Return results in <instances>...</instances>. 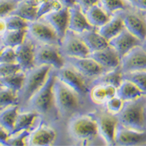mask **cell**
<instances>
[{"mask_svg": "<svg viewBox=\"0 0 146 146\" xmlns=\"http://www.w3.org/2000/svg\"><path fill=\"white\" fill-rule=\"evenodd\" d=\"M56 79V69L52 68L45 84L31 97L25 107L20 110H34L40 116H46L50 113L53 107L56 108L54 100V83Z\"/></svg>", "mask_w": 146, "mask_h": 146, "instance_id": "obj_1", "label": "cell"}, {"mask_svg": "<svg viewBox=\"0 0 146 146\" xmlns=\"http://www.w3.org/2000/svg\"><path fill=\"white\" fill-rule=\"evenodd\" d=\"M116 117L119 123L123 126L138 131H145L146 96L124 101L123 108Z\"/></svg>", "mask_w": 146, "mask_h": 146, "instance_id": "obj_2", "label": "cell"}, {"mask_svg": "<svg viewBox=\"0 0 146 146\" xmlns=\"http://www.w3.org/2000/svg\"><path fill=\"white\" fill-rule=\"evenodd\" d=\"M52 68L49 65H39L26 71L24 84L18 93L20 109L25 107L31 97L45 84Z\"/></svg>", "mask_w": 146, "mask_h": 146, "instance_id": "obj_3", "label": "cell"}, {"mask_svg": "<svg viewBox=\"0 0 146 146\" xmlns=\"http://www.w3.org/2000/svg\"><path fill=\"white\" fill-rule=\"evenodd\" d=\"M70 137L77 141H92L98 135V126L92 113H74L67 124Z\"/></svg>", "mask_w": 146, "mask_h": 146, "instance_id": "obj_4", "label": "cell"}, {"mask_svg": "<svg viewBox=\"0 0 146 146\" xmlns=\"http://www.w3.org/2000/svg\"><path fill=\"white\" fill-rule=\"evenodd\" d=\"M81 96L56 77L54 100L56 110L63 117L73 115L81 106Z\"/></svg>", "mask_w": 146, "mask_h": 146, "instance_id": "obj_5", "label": "cell"}, {"mask_svg": "<svg viewBox=\"0 0 146 146\" xmlns=\"http://www.w3.org/2000/svg\"><path fill=\"white\" fill-rule=\"evenodd\" d=\"M56 77L63 83L74 90L81 97L88 95L90 90V81L77 72L71 65H66L56 70Z\"/></svg>", "mask_w": 146, "mask_h": 146, "instance_id": "obj_6", "label": "cell"}, {"mask_svg": "<svg viewBox=\"0 0 146 146\" xmlns=\"http://www.w3.org/2000/svg\"><path fill=\"white\" fill-rule=\"evenodd\" d=\"M98 126V135L107 145H116L115 137L116 127L119 124L116 115L112 114L104 109L92 113Z\"/></svg>", "mask_w": 146, "mask_h": 146, "instance_id": "obj_7", "label": "cell"}, {"mask_svg": "<svg viewBox=\"0 0 146 146\" xmlns=\"http://www.w3.org/2000/svg\"><path fill=\"white\" fill-rule=\"evenodd\" d=\"M34 64L35 66L49 65L58 70L66 65V61L59 51V45L37 44Z\"/></svg>", "mask_w": 146, "mask_h": 146, "instance_id": "obj_8", "label": "cell"}, {"mask_svg": "<svg viewBox=\"0 0 146 146\" xmlns=\"http://www.w3.org/2000/svg\"><path fill=\"white\" fill-rule=\"evenodd\" d=\"M28 34L37 44H60V38L54 28L45 21L43 18H40L28 23Z\"/></svg>", "mask_w": 146, "mask_h": 146, "instance_id": "obj_9", "label": "cell"}, {"mask_svg": "<svg viewBox=\"0 0 146 146\" xmlns=\"http://www.w3.org/2000/svg\"><path fill=\"white\" fill-rule=\"evenodd\" d=\"M59 51L63 57L84 58L90 55V51L78 34L68 30L60 41Z\"/></svg>", "mask_w": 146, "mask_h": 146, "instance_id": "obj_10", "label": "cell"}, {"mask_svg": "<svg viewBox=\"0 0 146 146\" xmlns=\"http://www.w3.org/2000/svg\"><path fill=\"white\" fill-rule=\"evenodd\" d=\"M64 58L67 64L74 68L77 72L87 78L90 82L107 71L90 56L84 58L64 57Z\"/></svg>", "mask_w": 146, "mask_h": 146, "instance_id": "obj_11", "label": "cell"}, {"mask_svg": "<svg viewBox=\"0 0 146 146\" xmlns=\"http://www.w3.org/2000/svg\"><path fill=\"white\" fill-rule=\"evenodd\" d=\"M57 132L56 129L47 124L42 119L30 131L27 140V145L45 146L50 145L56 141Z\"/></svg>", "mask_w": 146, "mask_h": 146, "instance_id": "obj_12", "label": "cell"}, {"mask_svg": "<svg viewBox=\"0 0 146 146\" xmlns=\"http://www.w3.org/2000/svg\"><path fill=\"white\" fill-rule=\"evenodd\" d=\"M37 43L27 34L25 39L20 45L15 48L17 63L24 72L35 66L34 57Z\"/></svg>", "mask_w": 146, "mask_h": 146, "instance_id": "obj_13", "label": "cell"}, {"mask_svg": "<svg viewBox=\"0 0 146 146\" xmlns=\"http://www.w3.org/2000/svg\"><path fill=\"white\" fill-rule=\"evenodd\" d=\"M120 68L123 73L146 71V50L141 45L133 48L121 58Z\"/></svg>", "mask_w": 146, "mask_h": 146, "instance_id": "obj_14", "label": "cell"}, {"mask_svg": "<svg viewBox=\"0 0 146 146\" xmlns=\"http://www.w3.org/2000/svg\"><path fill=\"white\" fill-rule=\"evenodd\" d=\"M124 27L133 35L143 42L146 39V20L145 14L141 16L135 12L129 11L127 9L120 11Z\"/></svg>", "mask_w": 146, "mask_h": 146, "instance_id": "obj_15", "label": "cell"}, {"mask_svg": "<svg viewBox=\"0 0 146 146\" xmlns=\"http://www.w3.org/2000/svg\"><path fill=\"white\" fill-rule=\"evenodd\" d=\"M116 145H137L146 142V130H138L123 126L120 123L116 127Z\"/></svg>", "mask_w": 146, "mask_h": 146, "instance_id": "obj_16", "label": "cell"}, {"mask_svg": "<svg viewBox=\"0 0 146 146\" xmlns=\"http://www.w3.org/2000/svg\"><path fill=\"white\" fill-rule=\"evenodd\" d=\"M109 43L122 58L133 48L141 45L142 41L124 28L118 35L109 40Z\"/></svg>", "mask_w": 146, "mask_h": 146, "instance_id": "obj_17", "label": "cell"}, {"mask_svg": "<svg viewBox=\"0 0 146 146\" xmlns=\"http://www.w3.org/2000/svg\"><path fill=\"white\" fill-rule=\"evenodd\" d=\"M69 17V8L63 6L61 9L49 13L42 18L53 27L61 40L68 31Z\"/></svg>", "mask_w": 146, "mask_h": 146, "instance_id": "obj_18", "label": "cell"}, {"mask_svg": "<svg viewBox=\"0 0 146 146\" xmlns=\"http://www.w3.org/2000/svg\"><path fill=\"white\" fill-rule=\"evenodd\" d=\"M89 56L95 59L107 71L116 68L120 65L121 57L111 45H109L102 50L91 53Z\"/></svg>", "mask_w": 146, "mask_h": 146, "instance_id": "obj_19", "label": "cell"}, {"mask_svg": "<svg viewBox=\"0 0 146 146\" xmlns=\"http://www.w3.org/2000/svg\"><path fill=\"white\" fill-rule=\"evenodd\" d=\"M69 13L70 17L68 30L80 34L84 31L95 28L89 23L85 13L77 4L69 8Z\"/></svg>", "mask_w": 146, "mask_h": 146, "instance_id": "obj_20", "label": "cell"}, {"mask_svg": "<svg viewBox=\"0 0 146 146\" xmlns=\"http://www.w3.org/2000/svg\"><path fill=\"white\" fill-rule=\"evenodd\" d=\"M117 88L112 85L96 84L91 86L88 96L91 101L96 105H104L107 100L116 96Z\"/></svg>", "mask_w": 146, "mask_h": 146, "instance_id": "obj_21", "label": "cell"}, {"mask_svg": "<svg viewBox=\"0 0 146 146\" xmlns=\"http://www.w3.org/2000/svg\"><path fill=\"white\" fill-rule=\"evenodd\" d=\"M91 53L99 51L110 45L109 40L100 34L97 28H92L79 34Z\"/></svg>", "mask_w": 146, "mask_h": 146, "instance_id": "obj_22", "label": "cell"}, {"mask_svg": "<svg viewBox=\"0 0 146 146\" xmlns=\"http://www.w3.org/2000/svg\"><path fill=\"white\" fill-rule=\"evenodd\" d=\"M125 28L123 17L120 12L116 13L110 18V20L104 25L98 28V31L101 35L108 40L118 35Z\"/></svg>", "mask_w": 146, "mask_h": 146, "instance_id": "obj_23", "label": "cell"}, {"mask_svg": "<svg viewBox=\"0 0 146 146\" xmlns=\"http://www.w3.org/2000/svg\"><path fill=\"white\" fill-rule=\"evenodd\" d=\"M40 117L41 116L34 110H20L13 130L10 134L22 131H31L37 124Z\"/></svg>", "mask_w": 146, "mask_h": 146, "instance_id": "obj_24", "label": "cell"}, {"mask_svg": "<svg viewBox=\"0 0 146 146\" xmlns=\"http://www.w3.org/2000/svg\"><path fill=\"white\" fill-rule=\"evenodd\" d=\"M11 14L17 15L28 22L38 20V3L36 0H20Z\"/></svg>", "mask_w": 146, "mask_h": 146, "instance_id": "obj_25", "label": "cell"}, {"mask_svg": "<svg viewBox=\"0 0 146 146\" xmlns=\"http://www.w3.org/2000/svg\"><path fill=\"white\" fill-rule=\"evenodd\" d=\"M85 15L93 27L97 29L106 24L112 17L101 4H97L88 9L85 12Z\"/></svg>", "mask_w": 146, "mask_h": 146, "instance_id": "obj_26", "label": "cell"}, {"mask_svg": "<svg viewBox=\"0 0 146 146\" xmlns=\"http://www.w3.org/2000/svg\"><path fill=\"white\" fill-rule=\"evenodd\" d=\"M20 106L17 104L9 105L0 109V126L10 134L14 128Z\"/></svg>", "mask_w": 146, "mask_h": 146, "instance_id": "obj_27", "label": "cell"}, {"mask_svg": "<svg viewBox=\"0 0 146 146\" xmlns=\"http://www.w3.org/2000/svg\"><path fill=\"white\" fill-rule=\"evenodd\" d=\"M123 72L121 70L120 65L119 67L108 70L98 76L97 78L92 80L90 82V86L96 84L112 85L115 87L118 88L123 81Z\"/></svg>", "mask_w": 146, "mask_h": 146, "instance_id": "obj_28", "label": "cell"}, {"mask_svg": "<svg viewBox=\"0 0 146 146\" xmlns=\"http://www.w3.org/2000/svg\"><path fill=\"white\" fill-rule=\"evenodd\" d=\"M116 95L124 101H129L139 98L142 96H145V94L132 82L124 79L120 86L117 88Z\"/></svg>", "mask_w": 146, "mask_h": 146, "instance_id": "obj_29", "label": "cell"}, {"mask_svg": "<svg viewBox=\"0 0 146 146\" xmlns=\"http://www.w3.org/2000/svg\"><path fill=\"white\" fill-rule=\"evenodd\" d=\"M25 79V72L23 70L0 78V83L4 86L13 90L17 93L20 92Z\"/></svg>", "mask_w": 146, "mask_h": 146, "instance_id": "obj_30", "label": "cell"}, {"mask_svg": "<svg viewBox=\"0 0 146 146\" xmlns=\"http://www.w3.org/2000/svg\"><path fill=\"white\" fill-rule=\"evenodd\" d=\"M28 34L27 29L18 31H6L0 37V41L6 47L16 48L24 40Z\"/></svg>", "mask_w": 146, "mask_h": 146, "instance_id": "obj_31", "label": "cell"}, {"mask_svg": "<svg viewBox=\"0 0 146 146\" xmlns=\"http://www.w3.org/2000/svg\"><path fill=\"white\" fill-rule=\"evenodd\" d=\"M13 104L19 105L18 93L1 85L0 86V108H3Z\"/></svg>", "mask_w": 146, "mask_h": 146, "instance_id": "obj_32", "label": "cell"}, {"mask_svg": "<svg viewBox=\"0 0 146 146\" xmlns=\"http://www.w3.org/2000/svg\"><path fill=\"white\" fill-rule=\"evenodd\" d=\"M123 78L132 82L146 95V71H135L123 73Z\"/></svg>", "mask_w": 146, "mask_h": 146, "instance_id": "obj_33", "label": "cell"}, {"mask_svg": "<svg viewBox=\"0 0 146 146\" xmlns=\"http://www.w3.org/2000/svg\"><path fill=\"white\" fill-rule=\"evenodd\" d=\"M100 4L110 15L124 11L128 9V4L125 0H101Z\"/></svg>", "mask_w": 146, "mask_h": 146, "instance_id": "obj_34", "label": "cell"}, {"mask_svg": "<svg viewBox=\"0 0 146 146\" xmlns=\"http://www.w3.org/2000/svg\"><path fill=\"white\" fill-rule=\"evenodd\" d=\"M7 31H18L28 29V21L15 14H9L5 17Z\"/></svg>", "mask_w": 146, "mask_h": 146, "instance_id": "obj_35", "label": "cell"}, {"mask_svg": "<svg viewBox=\"0 0 146 146\" xmlns=\"http://www.w3.org/2000/svg\"><path fill=\"white\" fill-rule=\"evenodd\" d=\"M30 131H22L13 134H9L6 141V146L27 145V140Z\"/></svg>", "mask_w": 146, "mask_h": 146, "instance_id": "obj_36", "label": "cell"}, {"mask_svg": "<svg viewBox=\"0 0 146 146\" xmlns=\"http://www.w3.org/2000/svg\"><path fill=\"white\" fill-rule=\"evenodd\" d=\"M124 104V100L116 95L107 100L106 103L104 104V108L110 113L117 115L123 108Z\"/></svg>", "mask_w": 146, "mask_h": 146, "instance_id": "obj_37", "label": "cell"}, {"mask_svg": "<svg viewBox=\"0 0 146 146\" xmlns=\"http://www.w3.org/2000/svg\"><path fill=\"white\" fill-rule=\"evenodd\" d=\"M19 1L20 0H0V17H6L11 14Z\"/></svg>", "mask_w": 146, "mask_h": 146, "instance_id": "obj_38", "label": "cell"}, {"mask_svg": "<svg viewBox=\"0 0 146 146\" xmlns=\"http://www.w3.org/2000/svg\"><path fill=\"white\" fill-rule=\"evenodd\" d=\"M20 70H22V69L17 62H14V63L0 62V78L9 76L10 74L17 72Z\"/></svg>", "mask_w": 146, "mask_h": 146, "instance_id": "obj_39", "label": "cell"}, {"mask_svg": "<svg viewBox=\"0 0 146 146\" xmlns=\"http://www.w3.org/2000/svg\"><path fill=\"white\" fill-rule=\"evenodd\" d=\"M0 62L6 63H14L17 62V57L15 48L10 47H5L0 54Z\"/></svg>", "mask_w": 146, "mask_h": 146, "instance_id": "obj_40", "label": "cell"}, {"mask_svg": "<svg viewBox=\"0 0 146 146\" xmlns=\"http://www.w3.org/2000/svg\"><path fill=\"white\" fill-rule=\"evenodd\" d=\"M101 0H77V4L78 5L82 11L85 13L88 9L92 7L93 6H96L97 4H100Z\"/></svg>", "mask_w": 146, "mask_h": 146, "instance_id": "obj_41", "label": "cell"}, {"mask_svg": "<svg viewBox=\"0 0 146 146\" xmlns=\"http://www.w3.org/2000/svg\"><path fill=\"white\" fill-rule=\"evenodd\" d=\"M9 133L6 129H4L3 127L0 126V145H6V141L9 138Z\"/></svg>", "mask_w": 146, "mask_h": 146, "instance_id": "obj_42", "label": "cell"}, {"mask_svg": "<svg viewBox=\"0 0 146 146\" xmlns=\"http://www.w3.org/2000/svg\"><path fill=\"white\" fill-rule=\"evenodd\" d=\"M134 7L141 12H146V0H136Z\"/></svg>", "mask_w": 146, "mask_h": 146, "instance_id": "obj_43", "label": "cell"}, {"mask_svg": "<svg viewBox=\"0 0 146 146\" xmlns=\"http://www.w3.org/2000/svg\"><path fill=\"white\" fill-rule=\"evenodd\" d=\"M7 31V26L5 17H0V37Z\"/></svg>", "mask_w": 146, "mask_h": 146, "instance_id": "obj_44", "label": "cell"}, {"mask_svg": "<svg viewBox=\"0 0 146 146\" xmlns=\"http://www.w3.org/2000/svg\"><path fill=\"white\" fill-rule=\"evenodd\" d=\"M63 6L70 8L77 4V0H59Z\"/></svg>", "mask_w": 146, "mask_h": 146, "instance_id": "obj_45", "label": "cell"}, {"mask_svg": "<svg viewBox=\"0 0 146 146\" xmlns=\"http://www.w3.org/2000/svg\"><path fill=\"white\" fill-rule=\"evenodd\" d=\"M125 1L127 3H129L130 5H131V6H134V4L136 2V0H125Z\"/></svg>", "mask_w": 146, "mask_h": 146, "instance_id": "obj_46", "label": "cell"}, {"mask_svg": "<svg viewBox=\"0 0 146 146\" xmlns=\"http://www.w3.org/2000/svg\"><path fill=\"white\" fill-rule=\"evenodd\" d=\"M5 47H6V46H4V45L3 44V43L0 41V54L2 53V51H3V49L5 48Z\"/></svg>", "mask_w": 146, "mask_h": 146, "instance_id": "obj_47", "label": "cell"}, {"mask_svg": "<svg viewBox=\"0 0 146 146\" xmlns=\"http://www.w3.org/2000/svg\"><path fill=\"white\" fill-rule=\"evenodd\" d=\"M141 47H142L145 50H146V39L143 42H142V44H141Z\"/></svg>", "mask_w": 146, "mask_h": 146, "instance_id": "obj_48", "label": "cell"}, {"mask_svg": "<svg viewBox=\"0 0 146 146\" xmlns=\"http://www.w3.org/2000/svg\"><path fill=\"white\" fill-rule=\"evenodd\" d=\"M144 14H145V20H146V12H143Z\"/></svg>", "mask_w": 146, "mask_h": 146, "instance_id": "obj_49", "label": "cell"}, {"mask_svg": "<svg viewBox=\"0 0 146 146\" xmlns=\"http://www.w3.org/2000/svg\"><path fill=\"white\" fill-rule=\"evenodd\" d=\"M0 86H1V83H0Z\"/></svg>", "mask_w": 146, "mask_h": 146, "instance_id": "obj_50", "label": "cell"}, {"mask_svg": "<svg viewBox=\"0 0 146 146\" xmlns=\"http://www.w3.org/2000/svg\"><path fill=\"white\" fill-rule=\"evenodd\" d=\"M0 109H1V108H0Z\"/></svg>", "mask_w": 146, "mask_h": 146, "instance_id": "obj_51", "label": "cell"}]
</instances>
